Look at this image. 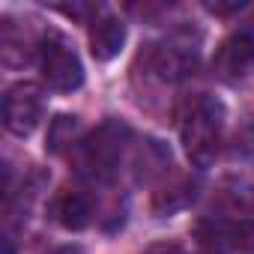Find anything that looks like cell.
I'll return each instance as SVG.
<instances>
[{
	"instance_id": "cell-1",
	"label": "cell",
	"mask_w": 254,
	"mask_h": 254,
	"mask_svg": "<svg viewBox=\"0 0 254 254\" xmlns=\"http://www.w3.org/2000/svg\"><path fill=\"white\" fill-rule=\"evenodd\" d=\"M221 129H224V105L215 96H194L183 114L180 138L186 147V156L191 165L206 168L212 165L218 147H221Z\"/></svg>"
},
{
	"instance_id": "cell-8",
	"label": "cell",
	"mask_w": 254,
	"mask_h": 254,
	"mask_svg": "<svg viewBox=\"0 0 254 254\" xmlns=\"http://www.w3.org/2000/svg\"><path fill=\"white\" fill-rule=\"evenodd\" d=\"M126 45V24L114 15H102L90 24V51L96 60H114Z\"/></svg>"
},
{
	"instance_id": "cell-7",
	"label": "cell",
	"mask_w": 254,
	"mask_h": 254,
	"mask_svg": "<svg viewBox=\"0 0 254 254\" xmlns=\"http://www.w3.org/2000/svg\"><path fill=\"white\" fill-rule=\"evenodd\" d=\"M197 236L215 254H254V218L233 224H200Z\"/></svg>"
},
{
	"instance_id": "cell-13",
	"label": "cell",
	"mask_w": 254,
	"mask_h": 254,
	"mask_svg": "<svg viewBox=\"0 0 254 254\" xmlns=\"http://www.w3.org/2000/svg\"><path fill=\"white\" fill-rule=\"evenodd\" d=\"M236 153H242V156H254V120L245 123L242 129L236 132Z\"/></svg>"
},
{
	"instance_id": "cell-9",
	"label": "cell",
	"mask_w": 254,
	"mask_h": 254,
	"mask_svg": "<svg viewBox=\"0 0 254 254\" xmlns=\"http://www.w3.org/2000/svg\"><path fill=\"white\" fill-rule=\"evenodd\" d=\"M51 215L57 224H63L66 230H81L90 224L93 218V200L84 191H60L51 203Z\"/></svg>"
},
{
	"instance_id": "cell-10",
	"label": "cell",
	"mask_w": 254,
	"mask_h": 254,
	"mask_svg": "<svg viewBox=\"0 0 254 254\" xmlns=\"http://www.w3.org/2000/svg\"><path fill=\"white\" fill-rule=\"evenodd\" d=\"M194 189H197V183L189 180V177H174V180H168V183L153 194V212H156V215H174V212L186 209V206L194 200V194H197Z\"/></svg>"
},
{
	"instance_id": "cell-12",
	"label": "cell",
	"mask_w": 254,
	"mask_h": 254,
	"mask_svg": "<svg viewBox=\"0 0 254 254\" xmlns=\"http://www.w3.org/2000/svg\"><path fill=\"white\" fill-rule=\"evenodd\" d=\"M135 165H138V180H153V177L168 174L171 153L159 141H144V147L138 150V162Z\"/></svg>"
},
{
	"instance_id": "cell-3",
	"label": "cell",
	"mask_w": 254,
	"mask_h": 254,
	"mask_svg": "<svg viewBox=\"0 0 254 254\" xmlns=\"http://www.w3.org/2000/svg\"><path fill=\"white\" fill-rule=\"evenodd\" d=\"M39 69L48 87L60 90V93H72L84 84V66L75 54V48L60 36V33H45L39 48Z\"/></svg>"
},
{
	"instance_id": "cell-11",
	"label": "cell",
	"mask_w": 254,
	"mask_h": 254,
	"mask_svg": "<svg viewBox=\"0 0 254 254\" xmlns=\"http://www.w3.org/2000/svg\"><path fill=\"white\" fill-rule=\"evenodd\" d=\"M84 141V129H81V120L60 114L51 120L48 126V138H45V150L48 153H63V150H75Z\"/></svg>"
},
{
	"instance_id": "cell-6",
	"label": "cell",
	"mask_w": 254,
	"mask_h": 254,
	"mask_svg": "<svg viewBox=\"0 0 254 254\" xmlns=\"http://www.w3.org/2000/svg\"><path fill=\"white\" fill-rule=\"evenodd\" d=\"M218 78L224 81H239L245 78L251 69H254V24L251 27H242L236 33H230L218 51H215V60H212Z\"/></svg>"
},
{
	"instance_id": "cell-15",
	"label": "cell",
	"mask_w": 254,
	"mask_h": 254,
	"mask_svg": "<svg viewBox=\"0 0 254 254\" xmlns=\"http://www.w3.org/2000/svg\"><path fill=\"white\" fill-rule=\"evenodd\" d=\"M48 254H81V248H78V245H60V248H54V251H48Z\"/></svg>"
},
{
	"instance_id": "cell-4",
	"label": "cell",
	"mask_w": 254,
	"mask_h": 254,
	"mask_svg": "<svg viewBox=\"0 0 254 254\" xmlns=\"http://www.w3.org/2000/svg\"><path fill=\"white\" fill-rule=\"evenodd\" d=\"M42 111H45L42 90L36 84H27V81L15 84L6 90V99H3V126L12 135L27 138L42 123Z\"/></svg>"
},
{
	"instance_id": "cell-14",
	"label": "cell",
	"mask_w": 254,
	"mask_h": 254,
	"mask_svg": "<svg viewBox=\"0 0 254 254\" xmlns=\"http://www.w3.org/2000/svg\"><path fill=\"white\" fill-rule=\"evenodd\" d=\"M144 254H186V251H183V245H177V242H156V245H150Z\"/></svg>"
},
{
	"instance_id": "cell-2",
	"label": "cell",
	"mask_w": 254,
	"mask_h": 254,
	"mask_svg": "<svg viewBox=\"0 0 254 254\" xmlns=\"http://www.w3.org/2000/svg\"><path fill=\"white\" fill-rule=\"evenodd\" d=\"M126 141H129V129L120 120H105L90 138H84L72 150L75 171L93 183H108L120 168Z\"/></svg>"
},
{
	"instance_id": "cell-5",
	"label": "cell",
	"mask_w": 254,
	"mask_h": 254,
	"mask_svg": "<svg viewBox=\"0 0 254 254\" xmlns=\"http://www.w3.org/2000/svg\"><path fill=\"white\" fill-rule=\"evenodd\" d=\"M194 57H197V48H194L191 42H186L183 36H177V39H171V42H162V45H150V48L141 54L144 66H147L156 78H162V81H177V78H183L189 69H194Z\"/></svg>"
}]
</instances>
